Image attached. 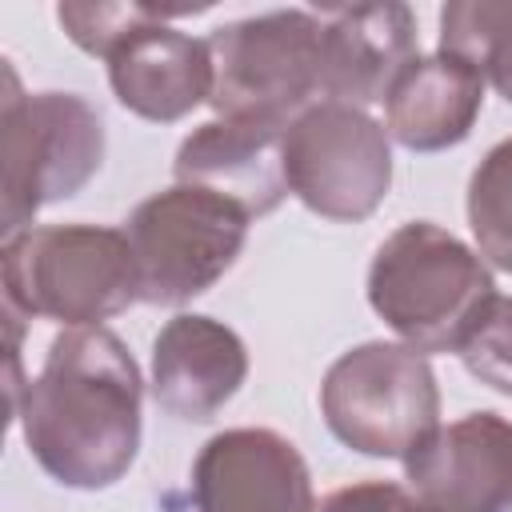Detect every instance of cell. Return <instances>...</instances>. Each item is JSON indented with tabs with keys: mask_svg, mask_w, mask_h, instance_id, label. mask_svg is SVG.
Wrapping results in <instances>:
<instances>
[{
	"mask_svg": "<svg viewBox=\"0 0 512 512\" xmlns=\"http://www.w3.org/2000/svg\"><path fill=\"white\" fill-rule=\"evenodd\" d=\"M212 48V112L220 120H248L288 128L320 100L324 80V16L308 8H280L220 24Z\"/></svg>",
	"mask_w": 512,
	"mask_h": 512,
	"instance_id": "cell-5",
	"label": "cell"
},
{
	"mask_svg": "<svg viewBox=\"0 0 512 512\" xmlns=\"http://www.w3.org/2000/svg\"><path fill=\"white\" fill-rule=\"evenodd\" d=\"M404 476L432 512H512V420L480 408L440 424L404 460Z\"/></svg>",
	"mask_w": 512,
	"mask_h": 512,
	"instance_id": "cell-9",
	"label": "cell"
},
{
	"mask_svg": "<svg viewBox=\"0 0 512 512\" xmlns=\"http://www.w3.org/2000/svg\"><path fill=\"white\" fill-rule=\"evenodd\" d=\"M0 232L32 228L36 212L76 196L104 164V120L76 92H24L4 64L0 96Z\"/></svg>",
	"mask_w": 512,
	"mask_h": 512,
	"instance_id": "cell-4",
	"label": "cell"
},
{
	"mask_svg": "<svg viewBox=\"0 0 512 512\" xmlns=\"http://www.w3.org/2000/svg\"><path fill=\"white\" fill-rule=\"evenodd\" d=\"M416 16L408 4H356L324 12L320 100L352 108L384 104L400 72L416 60Z\"/></svg>",
	"mask_w": 512,
	"mask_h": 512,
	"instance_id": "cell-13",
	"label": "cell"
},
{
	"mask_svg": "<svg viewBox=\"0 0 512 512\" xmlns=\"http://www.w3.org/2000/svg\"><path fill=\"white\" fill-rule=\"evenodd\" d=\"M196 512H312V472L272 428H224L192 460Z\"/></svg>",
	"mask_w": 512,
	"mask_h": 512,
	"instance_id": "cell-10",
	"label": "cell"
},
{
	"mask_svg": "<svg viewBox=\"0 0 512 512\" xmlns=\"http://www.w3.org/2000/svg\"><path fill=\"white\" fill-rule=\"evenodd\" d=\"M180 8H152V4H60L56 20L64 28V36L88 52V56H112V48L140 24L172 16Z\"/></svg>",
	"mask_w": 512,
	"mask_h": 512,
	"instance_id": "cell-18",
	"label": "cell"
},
{
	"mask_svg": "<svg viewBox=\"0 0 512 512\" xmlns=\"http://www.w3.org/2000/svg\"><path fill=\"white\" fill-rule=\"evenodd\" d=\"M468 224L488 268L512 272V136L492 144L468 180Z\"/></svg>",
	"mask_w": 512,
	"mask_h": 512,
	"instance_id": "cell-17",
	"label": "cell"
},
{
	"mask_svg": "<svg viewBox=\"0 0 512 512\" xmlns=\"http://www.w3.org/2000/svg\"><path fill=\"white\" fill-rule=\"evenodd\" d=\"M4 308L64 328H100L140 300V272L124 228L32 224L0 248Z\"/></svg>",
	"mask_w": 512,
	"mask_h": 512,
	"instance_id": "cell-3",
	"label": "cell"
},
{
	"mask_svg": "<svg viewBox=\"0 0 512 512\" xmlns=\"http://www.w3.org/2000/svg\"><path fill=\"white\" fill-rule=\"evenodd\" d=\"M484 108V76L460 56H416L384 100V128L408 152H444L472 136Z\"/></svg>",
	"mask_w": 512,
	"mask_h": 512,
	"instance_id": "cell-15",
	"label": "cell"
},
{
	"mask_svg": "<svg viewBox=\"0 0 512 512\" xmlns=\"http://www.w3.org/2000/svg\"><path fill=\"white\" fill-rule=\"evenodd\" d=\"M144 376L128 344L100 328L52 336L44 368L28 380L12 420L32 460L76 492H104L128 476L144 432Z\"/></svg>",
	"mask_w": 512,
	"mask_h": 512,
	"instance_id": "cell-1",
	"label": "cell"
},
{
	"mask_svg": "<svg viewBox=\"0 0 512 512\" xmlns=\"http://www.w3.org/2000/svg\"><path fill=\"white\" fill-rule=\"evenodd\" d=\"M404 496L408 492L392 480H360V484H344L320 496L312 512H400Z\"/></svg>",
	"mask_w": 512,
	"mask_h": 512,
	"instance_id": "cell-20",
	"label": "cell"
},
{
	"mask_svg": "<svg viewBox=\"0 0 512 512\" xmlns=\"http://www.w3.org/2000/svg\"><path fill=\"white\" fill-rule=\"evenodd\" d=\"M456 356L480 384L512 396V296H492Z\"/></svg>",
	"mask_w": 512,
	"mask_h": 512,
	"instance_id": "cell-19",
	"label": "cell"
},
{
	"mask_svg": "<svg viewBox=\"0 0 512 512\" xmlns=\"http://www.w3.org/2000/svg\"><path fill=\"white\" fill-rule=\"evenodd\" d=\"M252 216L232 200L172 184L140 200L124 224V236L140 272V300L156 308H180L204 296L240 260Z\"/></svg>",
	"mask_w": 512,
	"mask_h": 512,
	"instance_id": "cell-7",
	"label": "cell"
},
{
	"mask_svg": "<svg viewBox=\"0 0 512 512\" xmlns=\"http://www.w3.org/2000/svg\"><path fill=\"white\" fill-rule=\"evenodd\" d=\"M188 12L204 8H180L172 16ZM172 16L132 28L108 56V84L116 104L152 124H176L192 108L208 104L216 80L208 40L172 28Z\"/></svg>",
	"mask_w": 512,
	"mask_h": 512,
	"instance_id": "cell-11",
	"label": "cell"
},
{
	"mask_svg": "<svg viewBox=\"0 0 512 512\" xmlns=\"http://www.w3.org/2000/svg\"><path fill=\"white\" fill-rule=\"evenodd\" d=\"M244 380L248 348L224 320L180 312L152 340V400L176 420H212Z\"/></svg>",
	"mask_w": 512,
	"mask_h": 512,
	"instance_id": "cell-12",
	"label": "cell"
},
{
	"mask_svg": "<svg viewBox=\"0 0 512 512\" xmlns=\"http://www.w3.org/2000/svg\"><path fill=\"white\" fill-rule=\"evenodd\" d=\"M320 416L344 448L404 464L440 428L436 372L408 344L364 340L324 372Z\"/></svg>",
	"mask_w": 512,
	"mask_h": 512,
	"instance_id": "cell-6",
	"label": "cell"
},
{
	"mask_svg": "<svg viewBox=\"0 0 512 512\" xmlns=\"http://www.w3.org/2000/svg\"><path fill=\"white\" fill-rule=\"evenodd\" d=\"M496 280L488 260L432 220L384 236L368 264V304L416 352H460Z\"/></svg>",
	"mask_w": 512,
	"mask_h": 512,
	"instance_id": "cell-2",
	"label": "cell"
},
{
	"mask_svg": "<svg viewBox=\"0 0 512 512\" xmlns=\"http://www.w3.org/2000/svg\"><path fill=\"white\" fill-rule=\"evenodd\" d=\"M288 192L336 224L368 220L392 188V140L380 120L340 100L308 104L280 140Z\"/></svg>",
	"mask_w": 512,
	"mask_h": 512,
	"instance_id": "cell-8",
	"label": "cell"
},
{
	"mask_svg": "<svg viewBox=\"0 0 512 512\" xmlns=\"http://www.w3.org/2000/svg\"><path fill=\"white\" fill-rule=\"evenodd\" d=\"M400 512H432V508H428V504H420V500L408 492V496H404V504H400Z\"/></svg>",
	"mask_w": 512,
	"mask_h": 512,
	"instance_id": "cell-21",
	"label": "cell"
},
{
	"mask_svg": "<svg viewBox=\"0 0 512 512\" xmlns=\"http://www.w3.org/2000/svg\"><path fill=\"white\" fill-rule=\"evenodd\" d=\"M440 52L472 64L512 104V0H452L440 8Z\"/></svg>",
	"mask_w": 512,
	"mask_h": 512,
	"instance_id": "cell-16",
	"label": "cell"
},
{
	"mask_svg": "<svg viewBox=\"0 0 512 512\" xmlns=\"http://www.w3.org/2000/svg\"><path fill=\"white\" fill-rule=\"evenodd\" d=\"M280 140H284V128L216 116L180 140L172 160L176 184L208 188L232 200L236 208H244L252 220L268 216L288 196Z\"/></svg>",
	"mask_w": 512,
	"mask_h": 512,
	"instance_id": "cell-14",
	"label": "cell"
}]
</instances>
